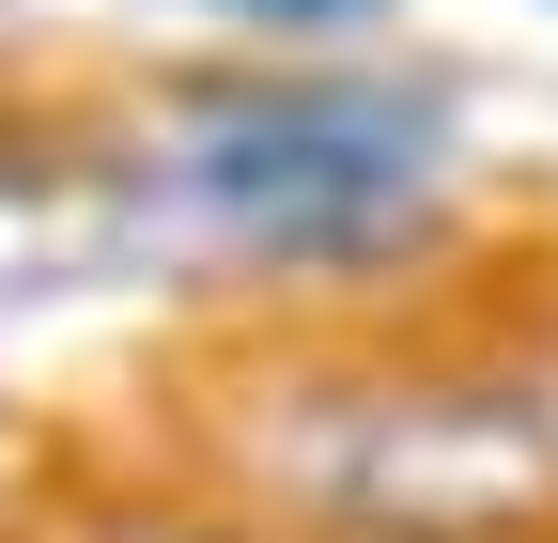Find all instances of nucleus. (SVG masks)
I'll return each mask as SVG.
<instances>
[{
	"instance_id": "1",
	"label": "nucleus",
	"mask_w": 558,
	"mask_h": 543,
	"mask_svg": "<svg viewBox=\"0 0 558 543\" xmlns=\"http://www.w3.org/2000/svg\"><path fill=\"white\" fill-rule=\"evenodd\" d=\"M418 141H435V124L388 109V94H279V109L218 124L186 171H202V202H233L248 233L326 249V233H357V218H388V202H403Z\"/></svg>"
},
{
	"instance_id": "2",
	"label": "nucleus",
	"mask_w": 558,
	"mask_h": 543,
	"mask_svg": "<svg viewBox=\"0 0 558 543\" xmlns=\"http://www.w3.org/2000/svg\"><path fill=\"white\" fill-rule=\"evenodd\" d=\"M248 16H279V32H311V16H341V0H248Z\"/></svg>"
}]
</instances>
